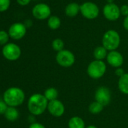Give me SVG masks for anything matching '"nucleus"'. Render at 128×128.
<instances>
[{
	"instance_id": "24",
	"label": "nucleus",
	"mask_w": 128,
	"mask_h": 128,
	"mask_svg": "<svg viewBox=\"0 0 128 128\" xmlns=\"http://www.w3.org/2000/svg\"><path fill=\"white\" fill-rule=\"evenodd\" d=\"M11 4V0H0V12H5L6 11Z\"/></svg>"
},
{
	"instance_id": "26",
	"label": "nucleus",
	"mask_w": 128,
	"mask_h": 128,
	"mask_svg": "<svg viewBox=\"0 0 128 128\" xmlns=\"http://www.w3.org/2000/svg\"><path fill=\"white\" fill-rule=\"evenodd\" d=\"M120 10H121V14L124 16H128V4H124L123 5H121V7H120Z\"/></svg>"
},
{
	"instance_id": "8",
	"label": "nucleus",
	"mask_w": 128,
	"mask_h": 128,
	"mask_svg": "<svg viewBox=\"0 0 128 128\" xmlns=\"http://www.w3.org/2000/svg\"><path fill=\"white\" fill-rule=\"evenodd\" d=\"M104 17L111 22L117 21L121 16L120 7L115 3H107L103 8Z\"/></svg>"
},
{
	"instance_id": "33",
	"label": "nucleus",
	"mask_w": 128,
	"mask_h": 128,
	"mask_svg": "<svg viewBox=\"0 0 128 128\" xmlns=\"http://www.w3.org/2000/svg\"><path fill=\"white\" fill-rule=\"evenodd\" d=\"M114 1H115V0H106L107 3H115Z\"/></svg>"
},
{
	"instance_id": "12",
	"label": "nucleus",
	"mask_w": 128,
	"mask_h": 128,
	"mask_svg": "<svg viewBox=\"0 0 128 128\" xmlns=\"http://www.w3.org/2000/svg\"><path fill=\"white\" fill-rule=\"evenodd\" d=\"M47 110L52 116L60 118L65 113V106L60 100L57 99L48 102Z\"/></svg>"
},
{
	"instance_id": "20",
	"label": "nucleus",
	"mask_w": 128,
	"mask_h": 128,
	"mask_svg": "<svg viewBox=\"0 0 128 128\" xmlns=\"http://www.w3.org/2000/svg\"><path fill=\"white\" fill-rule=\"evenodd\" d=\"M58 95H59L58 91L55 88H52V87L47 88L44 92V96L48 100V102L57 100Z\"/></svg>"
},
{
	"instance_id": "30",
	"label": "nucleus",
	"mask_w": 128,
	"mask_h": 128,
	"mask_svg": "<svg viewBox=\"0 0 128 128\" xmlns=\"http://www.w3.org/2000/svg\"><path fill=\"white\" fill-rule=\"evenodd\" d=\"M123 27H124V28L126 31L128 32V16H125L124 19V21H123Z\"/></svg>"
},
{
	"instance_id": "14",
	"label": "nucleus",
	"mask_w": 128,
	"mask_h": 128,
	"mask_svg": "<svg viewBox=\"0 0 128 128\" xmlns=\"http://www.w3.org/2000/svg\"><path fill=\"white\" fill-rule=\"evenodd\" d=\"M65 14L69 18H74L80 13V5L77 2H71L65 8Z\"/></svg>"
},
{
	"instance_id": "4",
	"label": "nucleus",
	"mask_w": 128,
	"mask_h": 128,
	"mask_svg": "<svg viewBox=\"0 0 128 128\" xmlns=\"http://www.w3.org/2000/svg\"><path fill=\"white\" fill-rule=\"evenodd\" d=\"M106 64L103 61L94 60L87 68V74L89 77L93 80L102 78L106 72Z\"/></svg>"
},
{
	"instance_id": "16",
	"label": "nucleus",
	"mask_w": 128,
	"mask_h": 128,
	"mask_svg": "<svg viewBox=\"0 0 128 128\" xmlns=\"http://www.w3.org/2000/svg\"><path fill=\"white\" fill-rule=\"evenodd\" d=\"M108 52L109 51L103 46H99L96 47L94 50V57L95 60L103 61L106 58Z\"/></svg>"
},
{
	"instance_id": "25",
	"label": "nucleus",
	"mask_w": 128,
	"mask_h": 128,
	"mask_svg": "<svg viewBox=\"0 0 128 128\" xmlns=\"http://www.w3.org/2000/svg\"><path fill=\"white\" fill-rule=\"evenodd\" d=\"M8 107V105L4 102V100H0V115H4Z\"/></svg>"
},
{
	"instance_id": "19",
	"label": "nucleus",
	"mask_w": 128,
	"mask_h": 128,
	"mask_svg": "<svg viewBox=\"0 0 128 128\" xmlns=\"http://www.w3.org/2000/svg\"><path fill=\"white\" fill-rule=\"evenodd\" d=\"M48 26L50 29L55 31L60 28L61 26V20L60 19L59 16L51 15L48 19Z\"/></svg>"
},
{
	"instance_id": "5",
	"label": "nucleus",
	"mask_w": 128,
	"mask_h": 128,
	"mask_svg": "<svg viewBox=\"0 0 128 128\" xmlns=\"http://www.w3.org/2000/svg\"><path fill=\"white\" fill-rule=\"evenodd\" d=\"M80 13L85 19L93 20L98 17L100 8L94 2H85L80 5Z\"/></svg>"
},
{
	"instance_id": "6",
	"label": "nucleus",
	"mask_w": 128,
	"mask_h": 128,
	"mask_svg": "<svg viewBox=\"0 0 128 128\" xmlns=\"http://www.w3.org/2000/svg\"><path fill=\"white\" fill-rule=\"evenodd\" d=\"M57 63L62 68H68L75 62V56L72 52L68 50H63L58 52L55 57Z\"/></svg>"
},
{
	"instance_id": "13",
	"label": "nucleus",
	"mask_w": 128,
	"mask_h": 128,
	"mask_svg": "<svg viewBox=\"0 0 128 128\" xmlns=\"http://www.w3.org/2000/svg\"><path fill=\"white\" fill-rule=\"evenodd\" d=\"M106 59L107 63L115 68H121L124 64V57L122 54L117 50L109 51Z\"/></svg>"
},
{
	"instance_id": "18",
	"label": "nucleus",
	"mask_w": 128,
	"mask_h": 128,
	"mask_svg": "<svg viewBox=\"0 0 128 128\" xmlns=\"http://www.w3.org/2000/svg\"><path fill=\"white\" fill-rule=\"evenodd\" d=\"M118 87L122 94L128 95V73H126L124 75L119 78Z\"/></svg>"
},
{
	"instance_id": "1",
	"label": "nucleus",
	"mask_w": 128,
	"mask_h": 128,
	"mask_svg": "<svg viewBox=\"0 0 128 128\" xmlns=\"http://www.w3.org/2000/svg\"><path fill=\"white\" fill-rule=\"evenodd\" d=\"M48 105V100L45 98L44 94H34L29 98L27 108L31 115L38 116L42 115L45 110H47Z\"/></svg>"
},
{
	"instance_id": "32",
	"label": "nucleus",
	"mask_w": 128,
	"mask_h": 128,
	"mask_svg": "<svg viewBox=\"0 0 128 128\" xmlns=\"http://www.w3.org/2000/svg\"><path fill=\"white\" fill-rule=\"evenodd\" d=\"M86 128H97L96 126H94V125H89V126H88V127H86Z\"/></svg>"
},
{
	"instance_id": "9",
	"label": "nucleus",
	"mask_w": 128,
	"mask_h": 128,
	"mask_svg": "<svg viewBox=\"0 0 128 128\" xmlns=\"http://www.w3.org/2000/svg\"><path fill=\"white\" fill-rule=\"evenodd\" d=\"M32 14L35 19L38 20H48L51 16V10L47 4L38 3L33 7Z\"/></svg>"
},
{
	"instance_id": "7",
	"label": "nucleus",
	"mask_w": 128,
	"mask_h": 128,
	"mask_svg": "<svg viewBox=\"0 0 128 128\" xmlns=\"http://www.w3.org/2000/svg\"><path fill=\"white\" fill-rule=\"evenodd\" d=\"M2 53L4 58L8 61H16L21 56V50L18 45L14 43H8L3 46Z\"/></svg>"
},
{
	"instance_id": "21",
	"label": "nucleus",
	"mask_w": 128,
	"mask_h": 128,
	"mask_svg": "<svg viewBox=\"0 0 128 128\" xmlns=\"http://www.w3.org/2000/svg\"><path fill=\"white\" fill-rule=\"evenodd\" d=\"M103 108H104V106L101 104H100L99 102L95 100L89 105L88 111L90 113H91L93 115H97V114H100L103 110Z\"/></svg>"
},
{
	"instance_id": "31",
	"label": "nucleus",
	"mask_w": 128,
	"mask_h": 128,
	"mask_svg": "<svg viewBox=\"0 0 128 128\" xmlns=\"http://www.w3.org/2000/svg\"><path fill=\"white\" fill-rule=\"evenodd\" d=\"M24 25L26 28H29L30 26H32V22L30 20H26V22H24Z\"/></svg>"
},
{
	"instance_id": "22",
	"label": "nucleus",
	"mask_w": 128,
	"mask_h": 128,
	"mask_svg": "<svg viewBox=\"0 0 128 128\" xmlns=\"http://www.w3.org/2000/svg\"><path fill=\"white\" fill-rule=\"evenodd\" d=\"M51 46H52V49L55 52H58L64 50V42L60 38H56L52 41Z\"/></svg>"
},
{
	"instance_id": "17",
	"label": "nucleus",
	"mask_w": 128,
	"mask_h": 128,
	"mask_svg": "<svg viewBox=\"0 0 128 128\" xmlns=\"http://www.w3.org/2000/svg\"><path fill=\"white\" fill-rule=\"evenodd\" d=\"M5 118L11 122H15L16 120L18 119L19 118V112L18 110L16 109V107H11V106H8L5 113L4 114Z\"/></svg>"
},
{
	"instance_id": "29",
	"label": "nucleus",
	"mask_w": 128,
	"mask_h": 128,
	"mask_svg": "<svg viewBox=\"0 0 128 128\" xmlns=\"http://www.w3.org/2000/svg\"><path fill=\"white\" fill-rule=\"evenodd\" d=\"M17 2L21 6H26L31 2V0H17Z\"/></svg>"
},
{
	"instance_id": "28",
	"label": "nucleus",
	"mask_w": 128,
	"mask_h": 128,
	"mask_svg": "<svg viewBox=\"0 0 128 128\" xmlns=\"http://www.w3.org/2000/svg\"><path fill=\"white\" fill-rule=\"evenodd\" d=\"M29 128H46L43 124H40V123H38V122H34V123H32Z\"/></svg>"
},
{
	"instance_id": "23",
	"label": "nucleus",
	"mask_w": 128,
	"mask_h": 128,
	"mask_svg": "<svg viewBox=\"0 0 128 128\" xmlns=\"http://www.w3.org/2000/svg\"><path fill=\"white\" fill-rule=\"evenodd\" d=\"M9 34L5 31L1 30L0 31V45L5 46V44H8V40H9Z\"/></svg>"
},
{
	"instance_id": "11",
	"label": "nucleus",
	"mask_w": 128,
	"mask_h": 128,
	"mask_svg": "<svg viewBox=\"0 0 128 128\" xmlns=\"http://www.w3.org/2000/svg\"><path fill=\"white\" fill-rule=\"evenodd\" d=\"M26 30L27 28L25 26L23 23L15 22L10 26L8 33L11 39L18 40L24 38V36L26 34Z\"/></svg>"
},
{
	"instance_id": "15",
	"label": "nucleus",
	"mask_w": 128,
	"mask_h": 128,
	"mask_svg": "<svg viewBox=\"0 0 128 128\" xmlns=\"http://www.w3.org/2000/svg\"><path fill=\"white\" fill-rule=\"evenodd\" d=\"M69 128H86L84 121L79 116L72 117L68 122Z\"/></svg>"
},
{
	"instance_id": "27",
	"label": "nucleus",
	"mask_w": 128,
	"mask_h": 128,
	"mask_svg": "<svg viewBox=\"0 0 128 128\" xmlns=\"http://www.w3.org/2000/svg\"><path fill=\"white\" fill-rule=\"evenodd\" d=\"M115 74H116L117 76H118V77L120 78V77H121L123 75H124L126 73H125L124 70L123 68H121H121H116V69H115Z\"/></svg>"
},
{
	"instance_id": "3",
	"label": "nucleus",
	"mask_w": 128,
	"mask_h": 128,
	"mask_svg": "<svg viewBox=\"0 0 128 128\" xmlns=\"http://www.w3.org/2000/svg\"><path fill=\"white\" fill-rule=\"evenodd\" d=\"M121 44V36L119 33L113 29L106 31L102 38V46L109 52L117 50Z\"/></svg>"
},
{
	"instance_id": "10",
	"label": "nucleus",
	"mask_w": 128,
	"mask_h": 128,
	"mask_svg": "<svg viewBox=\"0 0 128 128\" xmlns=\"http://www.w3.org/2000/svg\"><path fill=\"white\" fill-rule=\"evenodd\" d=\"M94 98L96 101L101 104L103 106H106L111 102V99H112L111 91L107 87L100 86L96 90Z\"/></svg>"
},
{
	"instance_id": "2",
	"label": "nucleus",
	"mask_w": 128,
	"mask_h": 128,
	"mask_svg": "<svg viewBox=\"0 0 128 128\" xmlns=\"http://www.w3.org/2000/svg\"><path fill=\"white\" fill-rule=\"evenodd\" d=\"M24 92L17 87L8 88L3 94V100L8 106L17 107L23 104L25 100Z\"/></svg>"
}]
</instances>
